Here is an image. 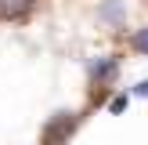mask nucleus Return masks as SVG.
<instances>
[{
	"label": "nucleus",
	"instance_id": "nucleus-1",
	"mask_svg": "<svg viewBox=\"0 0 148 145\" xmlns=\"http://www.w3.org/2000/svg\"><path fill=\"white\" fill-rule=\"evenodd\" d=\"M116 72H119V62H116V58H98V62L90 65V76L98 80V84H112Z\"/></svg>",
	"mask_w": 148,
	"mask_h": 145
},
{
	"label": "nucleus",
	"instance_id": "nucleus-2",
	"mask_svg": "<svg viewBox=\"0 0 148 145\" xmlns=\"http://www.w3.org/2000/svg\"><path fill=\"white\" fill-rule=\"evenodd\" d=\"M33 0H0V18H25Z\"/></svg>",
	"mask_w": 148,
	"mask_h": 145
},
{
	"label": "nucleus",
	"instance_id": "nucleus-3",
	"mask_svg": "<svg viewBox=\"0 0 148 145\" xmlns=\"http://www.w3.org/2000/svg\"><path fill=\"white\" fill-rule=\"evenodd\" d=\"M72 123H76V120H72V113H69V116H62L58 123H51V127H47V142H58L62 134H69V130H72Z\"/></svg>",
	"mask_w": 148,
	"mask_h": 145
},
{
	"label": "nucleus",
	"instance_id": "nucleus-4",
	"mask_svg": "<svg viewBox=\"0 0 148 145\" xmlns=\"http://www.w3.org/2000/svg\"><path fill=\"white\" fill-rule=\"evenodd\" d=\"M130 47H134L137 55H148V26H145V29H137V33L130 36Z\"/></svg>",
	"mask_w": 148,
	"mask_h": 145
},
{
	"label": "nucleus",
	"instance_id": "nucleus-5",
	"mask_svg": "<svg viewBox=\"0 0 148 145\" xmlns=\"http://www.w3.org/2000/svg\"><path fill=\"white\" fill-rule=\"evenodd\" d=\"M108 109H112V113H123V109H127V94H119V98H112V105H108Z\"/></svg>",
	"mask_w": 148,
	"mask_h": 145
},
{
	"label": "nucleus",
	"instance_id": "nucleus-6",
	"mask_svg": "<svg viewBox=\"0 0 148 145\" xmlns=\"http://www.w3.org/2000/svg\"><path fill=\"white\" fill-rule=\"evenodd\" d=\"M134 94H137V98H148V80H141V84L134 87Z\"/></svg>",
	"mask_w": 148,
	"mask_h": 145
}]
</instances>
